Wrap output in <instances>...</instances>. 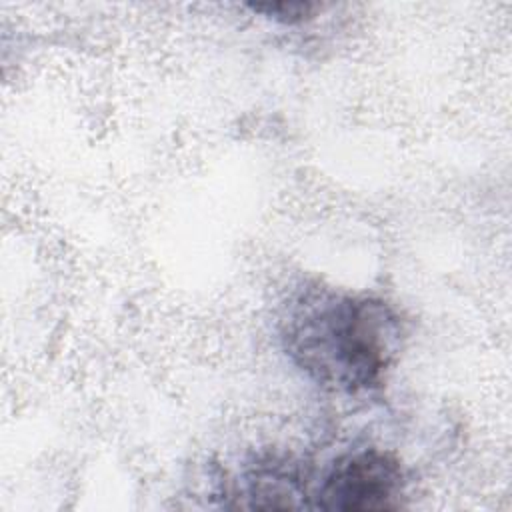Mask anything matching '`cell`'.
<instances>
[{"label":"cell","mask_w":512,"mask_h":512,"mask_svg":"<svg viewBox=\"0 0 512 512\" xmlns=\"http://www.w3.org/2000/svg\"><path fill=\"white\" fill-rule=\"evenodd\" d=\"M404 472L400 460L384 450L366 448L334 460L324 474L314 508L366 512L400 506Z\"/></svg>","instance_id":"7a4b0ae2"},{"label":"cell","mask_w":512,"mask_h":512,"mask_svg":"<svg viewBox=\"0 0 512 512\" xmlns=\"http://www.w3.org/2000/svg\"><path fill=\"white\" fill-rule=\"evenodd\" d=\"M316 6L310 2H278V4H252L250 10L274 18L284 24H296L312 16Z\"/></svg>","instance_id":"3957f363"},{"label":"cell","mask_w":512,"mask_h":512,"mask_svg":"<svg viewBox=\"0 0 512 512\" xmlns=\"http://www.w3.org/2000/svg\"><path fill=\"white\" fill-rule=\"evenodd\" d=\"M282 334L302 370L324 386L352 394L382 384L402 326L382 300L310 288L290 304Z\"/></svg>","instance_id":"6da1fadb"}]
</instances>
